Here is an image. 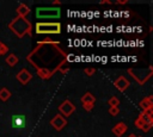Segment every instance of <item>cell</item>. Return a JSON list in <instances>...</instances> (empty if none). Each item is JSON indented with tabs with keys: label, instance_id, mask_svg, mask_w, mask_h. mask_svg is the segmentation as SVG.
I'll use <instances>...</instances> for the list:
<instances>
[{
	"label": "cell",
	"instance_id": "23",
	"mask_svg": "<svg viewBox=\"0 0 153 137\" xmlns=\"http://www.w3.org/2000/svg\"><path fill=\"white\" fill-rule=\"evenodd\" d=\"M93 106H94V104H82V107L85 111H91L93 108Z\"/></svg>",
	"mask_w": 153,
	"mask_h": 137
},
{
	"label": "cell",
	"instance_id": "18",
	"mask_svg": "<svg viewBox=\"0 0 153 137\" xmlns=\"http://www.w3.org/2000/svg\"><path fill=\"white\" fill-rule=\"evenodd\" d=\"M6 63H7L10 67H14V66L18 63V57H17L14 54H10V55L6 57Z\"/></svg>",
	"mask_w": 153,
	"mask_h": 137
},
{
	"label": "cell",
	"instance_id": "6",
	"mask_svg": "<svg viewBox=\"0 0 153 137\" xmlns=\"http://www.w3.org/2000/svg\"><path fill=\"white\" fill-rule=\"evenodd\" d=\"M59 111L62 113V116L65 117H69L74 111H75V106L71 100H65L60 104L59 106Z\"/></svg>",
	"mask_w": 153,
	"mask_h": 137
},
{
	"label": "cell",
	"instance_id": "21",
	"mask_svg": "<svg viewBox=\"0 0 153 137\" xmlns=\"http://www.w3.org/2000/svg\"><path fill=\"white\" fill-rule=\"evenodd\" d=\"M7 52H8V48H7V45H5V44L0 41V56L6 55Z\"/></svg>",
	"mask_w": 153,
	"mask_h": 137
},
{
	"label": "cell",
	"instance_id": "2",
	"mask_svg": "<svg viewBox=\"0 0 153 137\" xmlns=\"http://www.w3.org/2000/svg\"><path fill=\"white\" fill-rule=\"evenodd\" d=\"M8 29L19 38H23L25 35H29L30 37L32 36V25L26 18H23V17L17 15L8 24Z\"/></svg>",
	"mask_w": 153,
	"mask_h": 137
},
{
	"label": "cell",
	"instance_id": "27",
	"mask_svg": "<svg viewBox=\"0 0 153 137\" xmlns=\"http://www.w3.org/2000/svg\"><path fill=\"white\" fill-rule=\"evenodd\" d=\"M128 137H137V136H136V135H135V133H130V135H129V136H128Z\"/></svg>",
	"mask_w": 153,
	"mask_h": 137
},
{
	"label": "cell",
	"instance_id": "19",
	"mask_svg": "<svg viewBox=\"0 0 153 137\" xmlns=\"http://www.w3.org/2000/svg\"><path fill=\"white\" fill-rule=\"evenodd\" d=\"M108 104L110 105V107H118L120 105V99L117 96H111L109 100H108Z\"/></svg>",
	"mask_w": 153,
	"mask_h": 137
},
{
	"label": "cell",
	"instance_id": "25",
	"mask_svg": "<svg viewBox=\"0 0 153 137\" xmlns=\"http://www.w3.org/2000/svg\"><path fill=\"white\" fill-rule=\"evenodd\" d=\"M53 5H54V6H59V5H61V1H60V0H54V1H53Z\"/></svg>",
	"mask_w": 153,
	"mask_h": 137
},
{
	"label": "cell",
	"instance_id": "4",
	"mask_svg": "<svg viewBox=\"0 0 153 137\" xmlns=\"http://www.w3.org/2000/svg\"><path fill=\"white\" fill-rule=\"evenodd\" d=\"M61 15V10L59 7H37L36 17L38 19H57Z\"/></svg>",
	"mask_w": 153,
	"mask_h": 137
},
{
	"label": "cell",
	"instance_id": "7",
	"mask_svg": "<svg viewBox=\"0 0 153 137\" xmlns=\"http://www.w3.org/2000/svg\"><path fill=\"white\" fill-rule=\"evenodd\" d=\"M25 124H26V118L24 114H14L11 118V125L13 129L22 130L25 127Z\"/></svg>",
	"mask_w": 153,
	"mask_h": 137
},
{
	"label": "cell",
	"instance_id": "9",
	"mask_svg": "<svg viewBox=\"0 0 153 137\" xmlns=\"http://www.w3.org/2000/svg\"><path fill=\"white\" fill-rule=\"evenodd\" d=\"M16 79H17L22 85H26V83H29V81L32 79V74H31L27 69H22L20 71L17 73Z\"/></svg>",
	"mask_w": 153,
	"mask_h": 137
},
{
	"label": "cell",
	"instance_id": "3",
	"mask_svg": "<svg viewBox=\"0 0 153 137\" xmlns=\"http://www.w3.org/2000/svg\"><path fill=\"white\" fill-rule=\"evenodd\" d=\"M35 31L37 35H59L61 33V24L57 21H38L35 25Z\"/></svg>",
	"mask_w": 153,
	"mask_h": 137
},
{
	"label": "cell",
	"instance_id": "28",
	"mask_svg": "<svg viewBox=\"0 0 153 137\" xmlns=\"http://www.w3.org/2000/svg\"><path fill=\"white\" fill-rule=\"evenodd\" d=\"M137 137H142V136H137Z\"/></svg>",
	"mask_w": 153,
	"mask_h": 137
},
{
	"label": "cell",
	"instance_id": "12",
	"mask_svg": "<svg viewBox=\"0 0 153 137\" xmlns=\"http://www.w3.org/2000/svg\"><path fill=\"white\" fill-rule=\"evenodd\" d=\"M134 124H135V126H136L137 129L142 130L143 132H148V131L151 130V127H152V125H151V124H147L141 117H137V118L135 119Z\"/></svg>",
	"mask_w": 153,
	"mask_h": 137
},
{
	"label": "cell",
	"instance_id": "24",
	"mask_svg": "<svg viewBox=\"0 0 153 137\" xmlns=\"http://www.w3.org/2000/svg\"><path fill=\"white\" fill-rule=\"evenodd\" d=\"M116 2H117V4H120V5H124V4H127V2H128V0H117Z\"/></svg>",
	"mask_w": 153,
	"mask_h": 137
},
{
	"label": "cell",
	"instance_id": "5",
	"mask_svg": "<svg viewBox=\"0 0 153 137\" xmlns=\"http://www.w3.org/2000/svg\"><path fill=\"white\" fill-rule=\"evenodd\" d=\"M128 73L131 75L133 79H135L140 85H143L153 74V68L152 67H147L146 69H133L129 68Z\"/></svg>",
	"mask_w": 153,
	"mask_h": 137
},
{
	"label": "cell",
	"instance_id": "1",
	"mask_svg": "<svg viewBox=\"0 0 153 137\" xmlns=\"http://www.w3.org/2000/svg\"><path fill=\"white\" fill-rule=\"evenodd\" d=\"M26 61L36 69H47L53 75L59 70L63 74L68 73L69 63L67 54L60 48V43L45 39L37 43V46L26 56Z\"/></svg>",
	"mask_w": 153,
	"mask_h": 137
},
{
	"label": "cell",
	"instance_id": "26",
	"mask_svg": "<svg viewBox=\"0 0 153 137\" xmlns=\"http://www.w3.org/2000/svg\"><path fill=\"white\" fill-rule=\"evenodd\" d=\"M100 4H102V5H104V4H109V5H110V4H112V2H111L110 0H102Z\"/></svg>",
	"mask_w": 153,
	"mask_h": 137
},
{
	"label": "cell",
	"instance_id": "16",
	"mask_svg": "<svg viewBox=\"0 0 153 137\" xmlns=\"http://www.w3.org/2000/svg\"><path fill=\"white\" fill-rule=\"evenodd\" d=\"M80 100H81L82 104H94V102H96L94 95H93L92 93H90V92H86V93L80 98Z\"/></svg>",
	"mask_w": 153,
	"mask_h": 137
},
{
	"label": "cell",
	"instance_id": "11",
	"mask_svg": "<svg viewBox=\"0 0 153 137\" xmlns=\"http://www.w3.org/2000/svg\"><path fill=\"white\" fill-rule=\"evenodd\" d=\"M128 130V126H127V124H124V123H122V122H120V123H117L114 127H112V133L116 136V137H121V136H123L124 133H126V131Z\"/></svg>",
	"mask_w": 153,
	"mask_h": 137
},
{
	"label": "cell",
	"instance_id": "20",
	"mask_svg": "<svg viewBox=\"0 0 153 137\" xmlns=\"http://www.w3.org/2000/svg\"><path fill=\"white\" fill-rule=\"evenodd\" d=\"M84 73L86 74V76H92V75L96 73V68H93V67H87V68L84 69Z\"/></svg>",
	"mask_w": 153,
	"mask_h": 137
},
{
	"label": "cell",
	"instance_id": "13",
	"mask_svg": "<svg viewBox=\"0 0 153 137\" xmlns=\"http://www.w3.org/2000/svg\"><path fill=\"white\" fill-rule=\"evenodd\" d=\"M17 14H18V17H23V18H25L29 13H30V7L29 6H26L25 4H19V6L17 7Z\"/></svg>",
	"mask_w": 153,
	"mask_h": 137
},
{
	"label": "cell",
	"instance_id": "8",
	"mask_svg": "<svg viewBox=\"0 0 153 137\" xmlns=\"http://www.w3.org/2000/svg\"><path fill=\"white\" fill-rule=\"evenodd\" d=\"M50 125H51L56 131H61V130L67 125V119H66L62 114H56V116L50 120Z\"/></svg>",
	"mask_w": 153,
	"mask_h": 137
},
{
	"label": "cell",
	"instance_id": "22",
	"mask_svg": "<svg viewBox=\"0 0 153 137\" xmlns=\"http://www.w3.org/2000/svg\"><path fill=\"white\" fill-rule=\"evenodd\" d=\"M109 113H110L112 117H116V116L120 113V108H118V107H110V108H109Z\"/></svg>",
	"mask_w": 153,
	"mask_h": 137
},
{
	"label": "cell",
	"instance_id": "15",
	"mask_svg": "<svg viewBox=\"0 0 153 137\" xmlns=\"http://www.w3.org/2000/svg\"><path fill=\"white\" fill-rule=\"evenodd\" d=\"M36 74H37V76H38L39 79H42V80H49V79L53 76V73H51V71H49V70H47V69H42V68L36 69Z\"/></svg>",
	"mask_w": 153,
	"mask_h": 137
},
{
	"label": "cell",
	"instance_id": "17",
	"mask_svg": "<svg viewBox=\"0 0 153 137\" xmlns=\"http://www.w3.org/2000/svg\"><path fill=\"white\" fill-rule=\"evenodd\" d=\"M11 92L6 88V87H2L1 89H0V100L1 101H7L10 98H11Z\"/></svg>",
	"mask_w": 153,
	"mask_h": 137
},
{
	"label": "cell",
	"instance_id": "10",
	"mask_svg": "<svg viewBox=\"0 0 153 137\" xmlns=\"http://www.w3.org/2000/svg\"><path fill=\"white\" fill-rule=\"evenodd\" d=\"M114 85H115V87H116L120 92H124V91L130 86V82H129L124 76H120V77H117V79L115 80Z\"/></svg>",
	"mask_w": 153,
	"mask_h": 137
},
{
	"label": "cell",
	"instance_id": "14",
	"mask_svg": "<svg viewBox=\"0 0 153 137\" xmlns=\"http://www.w3.org/2000/svg\"><path fill=\"white\" fill-rule=\"evenodd\" d=\"M139 105H140V107L142 108V111H143V110H147V108H152V107H153V95H149V96L142 99Z\"/></svg>",
	"mask_w": 153,
	"mask_h": 137
}]
</instances>
